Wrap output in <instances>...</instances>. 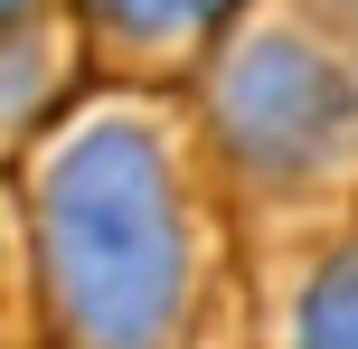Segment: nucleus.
I'll use <instances>...</instances> for the list:
<instances>
[]
</instances>
